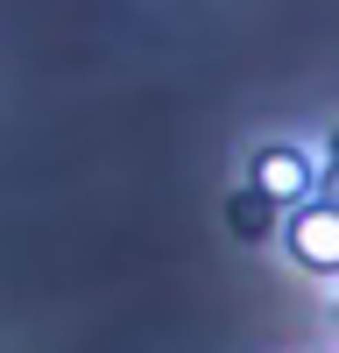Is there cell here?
I'll list each match as a JSON object with an SVG mask.
<instances>
[{
    "instance_id": "7a4b0ae2",
    "label": "cell",
    "mask_w": 339,
    "mask_h": 353,
    "mask_svg": "<svg viewBox=\"0 0 339 353\" xmlns=\"http://www.w3.org/2000/svg\"><path fill=\"white\" fill-rule=\"evenodd\" d=\"M254 191L276 198V205H290V198L311 191V163L297 149H262V156H254Z\"/></svg>"
},
{
    "instance_id": "3957f363",
    "label": "cell",
    "mask_w": 339,
    "mask_h": 353,
    "mask_svg": "<svg viewBox=\"0 0 339 353\" xmlns=\"http://www.w3.org/2000/svg\"><path fill=\"white\" fill-rule=\"evenodd\" d=\"M226 219H234V233H247V241H262V233H269V219H276V198H262V191H240L234 205H226Z\"/></svg>"
},
{
    "instance_id": "6da1fadb",
    "label": "cell",
    "mask_w": 339,
    "mask_h": 353,
    "mask_svg": "<svg viewBox=\"0 0 339 353\" xmlns=\"http://www.w3.org/2000/svg\"><path fill=\"white\" fill-rule=\"evenodd\" d=\"M282 241H290V254L304 269L339 276V205H304V212L282 226Z\"/></svg>"
}]
</instances>
